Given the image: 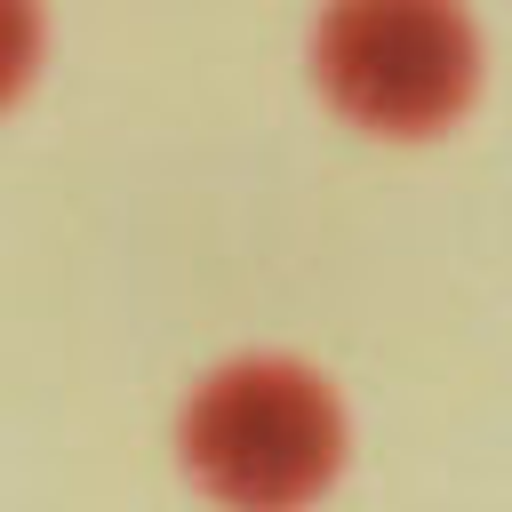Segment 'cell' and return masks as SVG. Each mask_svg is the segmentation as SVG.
<instances>
[{"instance_id":"obj_1","label":"cell","mask_w":512,"mask_h":512,"mask_svg":"<svg viewBox=\"0 0 512 512\" xmlns=\"http://www.w3.org/2000/svg\"><path fill=\"white\" fill-rule=\"evenodd\" d=\"M344 416L288 360H232L184 408V464L224 512H296L336 480Z\"/></svg>"},{"instance_id":"obj_2","label":"cell","mask_w":512,"mask_h":512,"mask_svg":"<svg viewBox=\"0 0 512 512\" xmlns=\"http://www.w3.org/2000/svg\"><path fill=\"white\" fill-rule=\"evenodd\" d=\"M312 64L344 120L424 136L472 96L480 48L456 0H336L320 16Z\"/></svg>"},{"instance_id":"obj_3","label":"cell","mask_w":512,"mask_h":512,"mask_svg":"<svg viewBox=\"0 0 512 512\" xmlns=\"http://www.w3.org/2000/svg\"><path fill=\"white\" fill-rule=\"evenodd\" d=\"M32 56H40V8L32 0H0V104L32 80Z\"/></svg>"}]
</instances>
